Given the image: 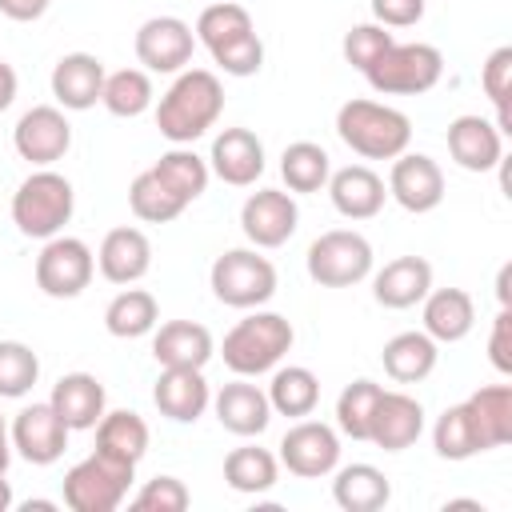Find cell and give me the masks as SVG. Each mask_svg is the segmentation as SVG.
Wrapping results in <instances>:
<instances>
[{
	"mask_svg": "<svg viewBox=\"0 0 512 512\" xmlns=\"http://www.w3.org/2000/svg\"><path fill=\"white\" fill-rule=\"evenodd\" d=\"M220 112H224L220 76L208 68H184L156 104V128L172 144H192L220 120Z\"/></svg>",
	"mask_w": 512,
	"mask_h": 512,
	"instance_id": "cell-1",
	"label": "cell"
},
{
	"mask_svg": "<svg viewBox=\"0 0 512 512\" xmlns=\"http://www.w3.org/2000/svg\"><path fill=\"white\" fill-rule=\"evenodd\" d=\"M336 136L364 160H396L412 144V120L380 100H344L336 108Z\"/></svg>",
	"mask_w": 512,
	"mask_h": 512,
	"instance_id": "cell-2",
	"label": "cell"
},
{
	"mask_svg": "<svg viewBox=\"0 0 512 512\" xmlns=\"http://www.w3.org/2000/svg\"><path fill=\"white\" fill-rule=\"evenodd\" d=\"M196 40L208 48V56L228 76H256L264 64V44H260L244 4H232V0L208 4L196 16Z\"/></svg>",
	"mask_w": 512,
	"mask_h": 512,
	"instance_id": "cell-3",
	"label": "cell"
},
{
	"mask_svg": "<svg viewBox=\"0 0 512 512\" xmlns=\"http://www.w3.org/2000/svg\"><path fill=\"white\" fill-rule=\"evenodd\" d=\"M76 212V192L72 180L52 172V168H36L20 180V188L12 192V224L20 228V236L28 240H52L64 232V224Z\"/></svg>",
	"mask_w": 512,
	"mask_h": 512,
	"instance_id": "cell-4",
	"label": "cell"
},
{
	"mask_svg": "<svg viewBox=\"0 0 512 512\" xmlns=\"http://www.w3.org/2000/svg\"><path fill=\"white\" fill-rule=\"evenodd\" d=\"M296 332L288 324V316L280 312H248L244 320H236L220 344V356L228 364V372L236 376H260L272 372L288 348H292Z\"/></svg>",
	"mask_w": 512,
	"mask_h": 512,
	"instance_id": "cell-5",
	"label": "cell"
},
{
	"mask_svg": "<svg viewBox=\"0 0 512 512\" xmlns=\"http://www.w3.org/2000/svg\"><path fill=\"white\" fill-rule=\"evenodd\" d=\"M136 464L116 460L108 452H92L80 464H72L64 472V504L72 512H116L128 496Z\"/></svg>",
	"mask_w": 512,
	"mask_h": 512,
	"instance_id": "cell-6",
	"label": "cell"
},
{
	"mask_svg": "<svg viewBox=\"0 0 512 512\" xmlns=\"http://www.w3.org/2000/svg\"><path fill=\"white\" fill-rule=\"evenodd\" d=\"M212 296L228 308H260L276 296V264L256 248H228L208 272Z\"/></svg>",
	"mask_w": 512,
	"mask_h": 512,
	"instance_id": "cell-7",
	"label": "cell"
},
{
	"mask_svg": "<svg viewBox=\"0 0 512 512\" xmlns=\"http://www.w3.org/2000/svg\"><path fill=\"white\" fill-rule=\"evenodd\" d=\"M444 76V56L436 44H392L368 72L364 80L380 96H420L432 92Z\"/></svg>",
	"mask_w": 512,
	"mask_h": 512,
	"instance_id": "cell-8",
	"label": "cell"
},
{
	"mask_svg": "<svg viewBox=\"0 0 512 512\" xmlns=\"http://www.w3.org/2000/svg\"><path fill=\"white\" fill-rule=\"evenodd\" d=\"M304 264L320 288H352L372 272V244L352 228H332L308 244Z\"/></svg>",
	"mask_w": 512,
	"mask_h": 512,
	"instance_id": "cell-9",
	"label": "cell"
},
{
	"mask_svg": "<svg viewBox=\"0 0 512 512\" xmlns=\"http://www.w3.org/2000/svg\"><path fill=\"white\" fill-rule=\"evenodd\" d=\"M96 276V256L76 236H52L44 240L36 256V288L52 300H76Z\"/></svg>",
	"mask_w": 512,
	"mask_h": 512,
	"instance_id": "cell-10",
	"label": "cell"
},
{
	"mask_svg": "<svg viewBox=\"0 0 512 512\" xmlns=\"http://www.w3.org/2000/svg\"><path fill=\"white\" fill-rule=\"evenodd\" d=\"M276 460L300 480H320V476L336 472V464H340V436L324 420H304L300 416L280 436V456Z\"/></svg>",
	"mask_w": 512,
	"mask_h": 512,
	"instance_id": "cell-11",
	"label": "cell"
},
{
	"mask_svg": "<svg viewBox=\"0 0 512 512\" xmlns=\"http://www.w3.org/2000/svg\"><path fill=\"white\" fill-rule=\"evenodd\" d=\"M132 48H136V60L144 64V72L172 76V72L188 68V60L196 52V32L180 16H152L136 28Z\"/></svg>",
	"mask_w": 512,
	"mask_h": 512,
	"instance_id": "cell-12",
	"label": "cell"
},
{
	"mask_svg": "<svg viewBox=\"0 0 512 512\" xmlns=\"http://www.w3.org/2000/svg\"><path fill=\"white\" fill-rule=\"evenodd\" d=\"M12 148L20 160H28L36 168L56 164L72 148V124H68L64 108H56V104L28 108L12 128Z\"/></svg>",
	"mask_w": 512,
	"mask_h": 512,
	"instance_id": "cell-13",
	"label": "cell"
},
{
	"mask_svg": "<svg viewBox=\"0 0 512 512\" xmlns=\"http://www.w3.org/2000/svg\"><path fill=\"white\" fill-rule=\"evenodd\" d=\"M296 224H300V208H296L292 192H280V188H256L240 208V228L252 240V248L288 244Z\"/></svg>",
	"mask_w": 512,
	"mask_h": 512,
	"instance_id": "cell-14",
	"label": "cell"
},
{
	"mask_svg": "<svg viewBox=\"0 0 512 512\" xmlns=\"http://www.w3.org/2000/svg\"><path fill=\"white\" fill-rule=\"evenodd\" d=\"M8 436H12V448H16L28 464H36V468L56 464V460L64 456V448H68V424L56 416V408H52L48 400L20 408Z\"/></svg>",
	"mask_w": 512,
	"mask_h": 512,
	"instance_id": "cell-15",
	"label": "cell"
},
{
	"mask_svg": "<svg viewBox=\"0 0 512 512\" xmlns=\"http://www.w3.org/2000/svg\"><path fill=\"white\" fill-rule=\"evenodd\" d=\"M388 196L404 208V212H432L444 200V172L432 156L424 152H400L392 160L388 172Z\"/></svg>",
	"mask_w": 512,
	"mask_h": 512,
	"instance_id": "cell-16",
	"label": "cell"
},
{
	"mask_svg": "<svg viewBox=\"0 0 512 512\" xmlns=\"http://www.w3.org/2000/svg\"><path fill=\"white\" fill-rule=\"evenodd\" d=\"M444 140H448V156L464 172H492L496 164H504V132L476 112L456 116L448 124Z\"/></svg>",
	"mask_w": 512,
	"mask_h": 512,
	"instance_id": "cell-17",
	"label": "cell"
},
{
	"mask_svg": "<svg viewBox=\"0 0 512 512\" xmlns=\"http://www.w3.org/2000/svg\"><path fill=\"white\" fill-rule=\"evenodd\" d=\"M208 172L220 176L224 184L232 188H248L264 176V144L256 132L248 128H224L216 140H212V152H208Z\"/></svg>",
	"mask_w": 512,
	"mask_h": 512,
	"instance_id": "cell-18",
	"label": "cell"
},
{
	"mask_svg": "<svg viewBox=\"0 0 512 512\" xmlns=\"http://www.w3.org/2000/svg\"><path fill=\"white\" fill-rule=\"evenodd\" d=\"M424 432V408L408 392H380L368 424V440L384 452H404L420 440Z\"/></svg>",
	"mask_w": 512,
	"mask_h": 512,
	"instance_id": "cell-19",
	"label": "cell"
},
{
	"mask_svg": "<svg viewBox=\"0 0 512 512\" xmlns=\"http://www.w3.org/2000/svg\"><path fill=\"white\" fill-rule=\"evenodd\" d=\"M152 400L172 424H196L212 404V388L204 380V368H160Z\"/></svg>",
	"mask_w": 512,
	"mask_h": 512,
	"instance_id": "cell-20",
	"label": "cell"
},
{
	"mask_svg": "<svg viewBox=\"0 0 512 512\" xmlns=\"http://www.w3.org/2000/svg\"><path fill=\"white\" fill-rule=\"evenodd\" d=\"M104 60L92 52H68L52 68V96L68 112H88L100 104L104 92Z\"/></svg>",
	"mask_w": 512,
	"mask_h": 512,
	"instance_id": "cell-21",
	"label": "cell"
},
{
	"mask_svg": "<svg viewBox=\"0 0 512 512\" xmlns=\"http://www.w3.org/2000/svg\"><path fill=\"white\" fill-rule=\"evenodd\" d=\"M96 264H100V276H104L108 284H120V288H124V284H136V280H144L148 268H152V240H148L140 228H132V224L112 228V232L100 240Z\"/></svg>",
	"mask_w": 512,
	"mask_h": 512,
	"instance_id": "cell-22",
	"label": "cell"
},
{
	"mask_svg": "<svg viewBox=\"0 0 512 512\" xmlns=\"http://www.w3.org/2000/svg\"><path fill=\"white\" fill-rule=\"evenodd\" d=\"M212 408H216L220 428H228L232 436H260L268 428V420H272L268 392L248 384V376H236L232 384H224L212 396Z\"/></svg>",
	"mask_w": 512,
	"mask_h": 512,
	"instance_id": "cell-23",
	"label": "cell"
},
{
	"mask_svg": "<svg viewBox=\"0 0 512 512\" xmlns=\"http://www.w3.org/2000/svg\"><path fill=\"white\" fill-rule=\"evenodd\" d=\"M328 196H332V208L340 216L372 220L388 200V184L368 164H348V168H336L328 176Z\"/></svg>",
	"mask_w": 512,
	"mask_h": 512,
	"instance_id": "cell-24",
	"label": "cell"
},
{
	"mask_svg": "<svg viewBox=\"0 0 512 512\" xmlns=\"http://www.w3.org/2000/svg\"><path fill=\"white\" fill-rule=\"evenodd\" d=\"M432 288V264L424 256H396L388 260L376 276H372V296L376 304L392 308V312H404V308H416Z\"/></svg>",
	"mask_w": 512,
	"mask_h": 512,
	"instance_id": "cell-25",
	"label": "cell"
},
{
	"mask_svg": "<svg viewBox=\"0 0 512 512\" xmlns=\"http://www.w3.org/2000/svg\"><path fill=\"white\" fill-rule=\"evenodd\" d=\"M48 404H52L56 416L68 424V432H88V428L100 424L108 396H104V384H100L92 372H68V376H60V380L52 384Z\"/></svg>",
	"mask_w": 512,
	"mask_h": 512,
	"instance_id": "cell-26",
	"label": "cell"
},
{
	"mask_svg": "<svg viewBox=\"0 0 512 512\" xmlns=\"http://www.w3.org/2000/svg\"><path fill=\"white\" fill-rule=\"evenodd\" d=\"M212 352V332L196 320H168L152 328V356L160 368H204Z\"/></svg>",
	"mask_w": 512,
	"mask_h": 512,
	"instance_id": "cell-27",
	"label": "cell"
},
{
	"mask_svg": "<svg viewBox=\"0 0 512 512\" xmlns=\"http://www.w3.org/2000/svg\"><path fill=\"white\" fill-rule=\"evenodd\" d=\"M424 304V332L436 344H456L476 324V304L464 288H428Z\"/></svg>",
	"mask_w": 512,
	"mask_h": 512,
	"instance_id": "cell-28",
	"label": "cell"
},
{
	"mask_svg": "<svg viewBox=\"0 0 512 512\" xmlns=\"http://www.w3.org/2000/svg\"><path fill=\"white\" fill-rule=\"evenodd\" d=\"M332 500L344 512H380L392 500V484L376 464H336Z\"/></svg>",
	"mask_w": 512,
	"mask_h": 512,
	"instance_id": "cell-29",
	"label": "cell"
},
{
	"mask_svg": "<svg viewBox=\"0 0 512 512\" xmlns=\"http://www.w3.org/2000/svg\"><path fill=\"white\" fill-rule=\"evenodd\" d=\"M436 356H440V348H436V340L428 332H396L380 352L384 372L396 384H420L424 376H432Z\"/></svg>",
	"mask_w": 512,
	"mask_h": 512,
	"instance_id": "cell-30",
	"label": "cell"
},
{
	"mask_svg": "<svg viewBox=\"0 0 512 512\" xmlns=\"http://www.w3.org/2000/svg\"><path fill=\"white\" fill-rule=\"evenodd\" d=\"M464 404H468V412L476 420V432H480V448L484 452L504 448L512 440V384H484Z\"/></svg>",
	"mask_w": 512,
	"mask_h": 512,
	"instance_id": "cell-31",
	"label": "cell"
},
{
	"mask_svg": "<svg viewBox=\"0 0 512 512\" xmlns=\"http://www.w3.org/2000/svg\"><path fill=\"white\" fill-rule=\"evenodd\" d=\"M160 324V304L148 288H124L104 308V328L116 340H140Z\"/></svg>",
	"mask_w": 512,
	"mask_h": 512,
	"instance_id": "cell-32",
	"label": "cell"
},
{
	"mask_svg": "<svg viewBox=\"0 0 512 512\" xmlns=\"http://www.w3.org/2000/svg\"><path fill=\"white\" fill-rule=\"evenodd\" d=\"M148 424L140 412L132 408H116V412H104L100 424H96V448L116 456V460H128V464H140L144 452H148Z\"/></svg>",
	"mask_w": 512,
	"mask_h": 512,
	"instance_id": "cell-33",
	"label": "cell"
},
{
	"mask_svg": "<svg viewBox=\"0 0 512 512\" xmlns=\"http://www.w3.org/2000/svg\"><path fill=\"white\" fill-rule=\"evenodd\" d=\"M268 404H272V412L292 416V420L312 416L316 404H320V380H316V372L304 368V364L276 368L272 372V384H268Z\"/></svg>",
	"mask_w": 512,
	"mask_h": 512,
	"instance_id": "cell-34",
	"label": "cell"
},
{
	"mask_svg": "<svg viewBox=\"0 0 512 512\" xmlns=\"http://www.w3.org/2000/svg\"><path fill=\"white\" fill-rule=\"evenodd\" d=\"M276 476H280V460L268 448L244 444V448H232L224 456V480L232 492H244V496L268 492L276 484Z\"/></svg>",
	"mask_w": 512,
	"mask_h": 512,
	"instance_id": "cell-35",
	"label": "cell"
},
{
	"mask_svg": "<svg viewBox=\"0 0 512 512\" xmlns=\"http://www.w3.org/2000/svg\"><path fill=\"white\" fill-rule=\"evenodd\" d=\"M280 176L288 184V192H320L332 176V160L320 144L312 140H296L280 152Z\"/></svg>",
	"mask_w": 512,
	"mask_h": 512,
	"instance_id": "cell-36",
	"label": "cell"
},
{
	"mask_svg": "<svg viewBox=\"0 0 512 512\" xmlns=\"http://www.w3.org/2000/svg\"><path fill=\"white\" fill-rule=\"evenodd\" d=\"M100 104L120 116V120H136L152 108V80L144 68H120V72H108L104 76V92H100Z\"/></svg>",
	"mask_w": 512,
	"mask_h": 512,
	"instance_id": "cell-37",
	"label": "cell"
},
{
	"mask_svg": "<svg viewBox=\"0 0 512 512\" xmlns=\"http://www.w3.org/2000/svg\"><path fill=\"white\" fill-rule=\"evenodd\" d=\"M152 172L184 200V204H192V200H200L204 196V188H208V160L204 156H196L192 148H184V144H176L172 152H164L156 164H152Z\"/></svg>",
	"mask_w": 512,
	"mask_h": 512,
	"instance_id": "cell-38",
	"label": "cell"
},
{
	"mask_svg": "<svg viewBox=\"0 0 512 512\" xmlns=\"http://www.w3.org/2000/svg\"><path fill=\"white\" fill-rule=\"evenodd\" d=\"M432 448H436V456H440V460H468V456L484 452V448H480L476 420H472V412H468V404H464V400H460V404H452V408H444V412L436 416Z\"/></svg>",
	"mask_w": 512,
	"mask_h": 512,
	"instance_id": "cell-39",
	"label": "cell"
},
{
	"mask_svg": "<svg viewBox=\"0 0 512 512\" xmlns=\"http://www.w3.org/2000/svg\"><path fill=\"white\" fill-rule=\"evenodd\" d=\"M128 208H132L136 220H144V224H168V220H176L188 204H184L152 168H144V172L128 184Z\"/></svg>",
	"mask_w": 512,
	"mask_h": 512,
	"instance_id": "cell-40",
	"label": "cell"
},
{
	"mask_svg": "<svg viewBox=\"0 0 512 512\" xmlns=\"http://www.w3.org/2000/svg\"><path fill=\"white\" fill-rule=\"evenodd\" d=\"M380 392H384V384H376V380L344 384V392L336 396V428L352 440H368V424H372V408H376Z\"/></svg>",
	"mask_w": 512,
	"mask_h": 512,
	"instance_id": "cell-41",
	"label": "cell"
},
{
	"mask_svg": "<svg viewBox=\"0 0 512 512\" xmlns=\"http://www.w3.org/2000/svg\"><path fill=\"white\" fill-rule=\"evenodd\" d=\"M40 380V356L24 340H0V400H20Z\"/></svg>",
	"mask_w": 512,
	"mask_h": 512,
	"instance_id": "cell-42",
	"label": "cell"
},
{
	"mask_svg": "<svg viewBox=\"0 0 512 512\" xmlns=\"http://www.w3.org/2000/svg\"><path fill=\"white\" fill-rule=\"evenodd\" d=\"M480 88L484 96L496 104V128L508 136L512 132V116H508V96H512V48H496L484 68H480Z\"/></svg>",
	"mask_w": 512,
	"mask_h": 512,
	"instance_id": "cell-43",
	"label": "cell"
},
{
	"mask_svg": "<svg viewBox=\"0 0 512 512\" xmlns=\"http://www.w3.org/2000/svg\"><path fill=\"white\" fill-rule=\"evenodd\" d=\"M396 44V36L384 28V24H352L348 32H344V44H340V52H344V60L356 68V72H368L388 48Z\"/></svg>",
	"mask_w": 512,
	"mask_h": 512,
	"instance_id": "cell-44",
	"label": "cell"
},
{
	"mask_svg": "<svg viewBox=\"0 0 512 512\" xmlns=\"http://www.w3.org/2000/svg\"><path fill=\"white\" fill-rule=\"evenodd\" d=\"M188 504H192V496H188L184 480H176V476H156L132 496V508H140V512H184Z\"/></svg>",
	"mask_w": 512,
	"mask_h": 512,
	"instance_id": "cell-45",
	"label": "cell"
},
{
	"mask_svg": "<svg viewBox=\"0 0 512 512\" xmlns=\"http://www.w3.org/2000/svg\"><path fill=\"white\" fill-rule=\"evenodd\" d=\"M488 360L500 376H512V308H500L488 336Z\"/></svg>",
	"mask_w": 512,
	"mask_h": 512,
	"instance_id": "cell-46",
	"label": "cell"
},
{
	"mask_svg": "<svg viewBox=\"0 0 512 512\" xmlns=\"http://www.w3.org/2000/svg\"><path fill=\"white\" fill-rule=\"evenodd\" d=\"M372 16L384 28H412L424 20V0H372Z\"/></svg>",
	"mask_w": 512,
	"mask_h": 512,
	"instance_id": "cell-47",
	"label": "cell"
},
{
	"mask_svg": "<svg viewBox=\"0 0 512 512\" xmlns=\"http://www.w3.org/2000/svg\"><path fill=\"white\" fill-rule=\"evenodd\" d=\"M52 0H0V16L16 20V24H28V20H40L48 12Z\"/></svg>",
	"mask_w": 512,
	"mask_h": 512,
	"instance_id": "cell-48",
	"label": "cell"
},
{
	"mask_svg": "<svg viewBox=\"0 0 512 512\" xmlns=\"http://www.w3.org/2000/svg\"><path fill=\"white\" fill-rule=\"evenodd\" d=\"M16 88H20V80H16V68L8 64V60H0V112L16 100Z\"/></svg>",
	"mask_w": 512,
	"mask_h": 512,
	"instance_id": "cell-49",
	"label": "cell"
},
{
	"mask_svg": "<svg viewBox=\"0 0 512 512\" xmlns=\"http://www.w3.org/2000/svg\"><path fill=\"white\" fill-rule=\"evenodd\" d=\"M8 464H12V436H8V428H4V416H0V476L8 472Z\"/></svg>",
	"mask_w": 512,
	"mask_h": 512,
	"instance_id": "cell-50",
	"label": "cell"
},
{
	"mask_svg": "<svg viewBox=\"0 0 512 512\" xmlns=\"http://www.w3.org/2000/svg\"><path fill=\"white\" fill-rule=\"evenodd\" d=\"M508 276H512V268L504 264V268H500V280H496V296H500V308H508V304H512V292H508Z\"/></svg>",
	"mask_w": 512,
	"mask_h": 512,
	"instance_id": "cell-51",
	"label": "cell"
},
{
	"mask_svg": "<svg viewBox=\"0 0 512 512\" xmlns=\"http://www.w3.org/2000/svg\"><path fill=\"white\" fill-rule=\"evenodd\" d=\"M12 508V484L0 476V512H8Z\"/></svg>",
	"mask_w": 512,
	"mask_h": 512,
	"instance_id": "cell-52",
	"label": "cell"
},
{
	"mask_svg": "<svg viewBox=\"0 0 512 512\" xmlns=\"http://www.w3.org/2000/svg\"><path fill=\"white\" fill-rule=\"evenodd\" d=\"M48 508H56V504L52 500H28L24 504V512H48Z\"/></svg>",
	"mask_w": 512,
	"mask_h": 512,
	"instance_id": "cell-53",
	"label": "cell"
}]
</instances>
